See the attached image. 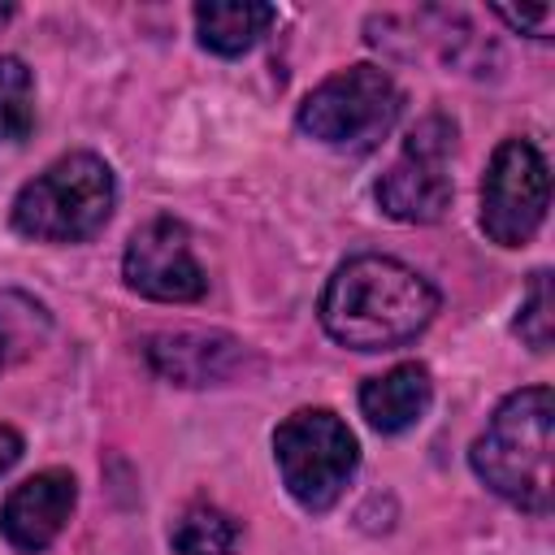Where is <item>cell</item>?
Listing matches in <instances>:
<instances>
[{
  "label": "cell",
  "mask_w": 555,
  "mask_h": 555,
  "mask_svg": "<svg viewBox=\"0 0 555 555\" xmlns=\"http://www.w3.org/2000/svg\"><path fill=\"white\" fill-rule=\"evenodd\" d=\"M434 282L395 256H351L321 291V325L351 351L403 347L434 321Z\"/></svg>",
  "instance_id": "cell-1"
},
{
  "label": "cell",
  "mask_w": 555,
  "mask_h": 555,
  "mask_svg": "<svg viewBox=\"0 0 555 555\" xmlns=\"http://www.w3.org/2000/svg\"><path fill=\"white\" fill-rule=\"evenodd\" d=\"M551 442H555L551 386H525L494 408V416L486 421V429L468 451V464L499 499L516 503L520 512L546 516L555 503Z\"/></svg>",
  "instance_id": "cell-2"
},
{
  "label": "cell",
  "mask_w": 555,
  "mask_h": 555,
  "mask_svg": "<svg viewBox=\"0 0 555 555\" xmlns=\"http://www.w3.org/2000/svg\"><path fill=\"white\" fill-rule=\"evenodd\" d=\"M117 182L104 156L65 152L13 195V230L35 243H87L104 230Z\"/></svg>",
  "instance_id": "cell-3"
},
{
  "label": "cell",
  "mask_w": 555,
  "mask_h": 555,
  "mask_svg": "<svg viewBox=\"0 0 555 555\" xmlns=\"http://www.w3.org/2000/svg\"><path fill=\"white\" fill-rule=\"evenodd\" d=\"M273 460L304 512H330L356 477L360 447L347 421L330 408H299L273 429Z\"/></svg>",
  "instance_id": "cell-4"
},
{
  "label": "cell",
  "mask_w": 555,
  "mask_h": 555,
  "mask_svg": "<svg viewBox=\"0 0 555 555\" xmlns=\"http://www.w3.org/2000/svg\"><path fill=\"white\" fill-rule=\"evenodd\" d=\"M403 95L382 65H347L299 104V130L325 147H373L399 117Z\"/></svg>",
  "instance_id": "cell-5"
},
{
  "label": "cell",
  "mask_w": 555,
  "mask_h": 555,
  "mask_svg": "<svg viewBox=\"0 0 555 555\" xmlns=\"http://www.w3.org/2000/svg\"><path fill=\"white\" fill-rule=\"evenodd\" d=\"M451 147H455V126L442 113L421 117L408 130L403 152L377 178L373 195L382 212L408 225H434L451 204V173H447Z\"/></svg>",
  "instance_id": "cell-6"
},
{
  "label": "cell",
  "mask_w": 555,
  "mask_h": 555,
  "mask_svg": "<svg viewBox=\"0 0 555 555\" xmlns=\"http://www.w3.org/2000/svg\"><path fill=\"white\" fill-rule=\"evenodd\" d=\"M551 204V173L529 139H503L481 178V230L499 247H525Z\"/></svg>",
  "instance_id": "cell-7"
},
{
  "label": "cell",
  "mask_w": 555,
  "mask_h": 555,
  "mask_svg": "<svg viewBox=\"0 0 555 555\" xmlns=\"http://www.w3.org/2000/svg\"><path fill=\"white\" fill-rule=\"evenodd\" d=\"M121 278L143 299H160V304H195L208 291V278L191 251V234L173 217H156L130 234L121 256Z\"/></svg>",
  "instance_id": "cell-8"
},
{
  "label": "cell",
  "mask_w": 555,
  "mask_h": 555,
  "mask_svg": "<svg viewBox=\"0 0 555 555\" xmlns=\"http://www.w3.org/2000/svg\"><path fill=\"white\" fill-rule=\"evenodd\" d=\"M78 503L74 473L65 468H43L26 481H17L4 503H0V533L17 551H43L61 538L69 525V512Z\"/></svg>",
  "instance_id": "cell-9"
},
{
  "label": "cell",
  "mask_w": 555,
  "mask_h": 555,
  "mask_svg": "<svg viewBox=\"0 0 555 555\" xmlns=\"http://www.w3.org/2000/svg\"><path fill=\"white\" fill-rule=\"evenodd\" d=\"M143 356L156 377L178 386H212L234 377V369L247 360V347L225 334H152L143 343Z\"/></svg>",
  "instance_id": "cell-10"
},
{
  "label": "cell",
  "mask_w": 555,
  "mask_h": 555,
  "mask_svg": "<svg viewBox=\"0 0 555 555\" xmlns=\"http://www.w3.org/2000/svg\"><path fill=\"white\" fill-rule=\"evenodd\" d=\"M429 399H434V382H429V369L416 360H403L360 386V412L377 434L412 429L429 412Z\"/></svg>",
  "instance_id": "cell-11"
},
{
  "label": "cell",
  "mask_w": 555,
  "mask_h": 555,
  "mask_svg": "<svg viewBox=\"0 0 555 555\" xmlns=\"http://www.w3.org/2000/svg\"><path fill=\"white\" fill-rule=\"evenodd\" d=\"M278 9L273 4H251V0H204L195 4V30L199 43L217 56H243L256 48V39L273 26Z\"/></svg>",
  "instance_id": "cell-12"
},
{
  "label": "cell",
  "mask_w": 555,
  "mask_h": 555,
  "mask_svg": "<svg viewBox=\"0 0 555 555\" xmlns=\"http://www.w3.org/2000/svg\"><path fill=\"white\" fill-rule=\"evenodd\" d=\"M238 542V520L217 503H186L169 529V546L178 555H230Z\"/></svg>",
  "instance_id": "cell-13"
},
{
  "label": "cell",
  "mask_w": 555,
  "mask_h": 555,
  "mask_svg": "<svg viewBox=\"0 0 555 555\" xmlns=\"http://www.w3.org/2000/svg\"><path fill=\"white\" fill-rule=\"evenodd\" d=\"M35 126V82L22 56H0V139H26Z\"/></svg>",
  "instance_id": "cell-14"
},
{
  "label": "cell",
  "mask_w": 555,
  "mask_h": 555,
  "mask_svg": "<svg viewBox=\"0 0 555 555\" xmlns=\"http://www.w3.org/2000/svg\"><path fill=\"white\" fill-rule=\"evenodd\" d=\"M516 334L533 351H551V338H555V295H551V273L546 269H538L529 278V291H525V304H520V317H516Z\"/></svg>",
  "instance_id": "cell-15"
},
{
  "label": "cell",
  "mask_w": 555,
  "mask_h": 555,
  "mask_svg": "<svg viewBox=\"0 0 555 555\" xmlns=\"http://www.w3.org/2000/svg\"><path fill=\"white\" fill-rule=\"evenodd\" d=\"M507 26L516 30H529L533 39H546L551 35V22H555V9L551 4H538V9H494Z\"/></svg>",
  "instance_id": "cell-16"
},
{
  "label": "cell",
  "mask_w": 555,
  "mask_h": 555,
  "mask_svg": "<svg viewBox=\"0 0 555 555\" xmlns=\"http://www.w3.org/2000/svg\"><path fill=\"white\" fill-rule=\"evenodd\" d=\"M9 308H13V295H0V369H4L9 347L17 338V312H9Z\"/></svg>",
  "instance_id": "cell-17"
},
{
  "label": "cell",
  "mask_w": 555,
  "mask_h": 555,
  "mask_svg": "<svg viewBox=\"0 0 555 555\" xmlns=\"http://www.w3.org/2000/svg\"><path fill=\"white\" fill-rule=\"evenodd\" d=\"M22 451H26L22 434H17L13 425H0V473H9V468L22 460Z\"/></svg>",
  "instance_id": "cell-18"
},
{
  "label": "cell",
  "mask_w": 555,
  "mask_h": 555,
  "mask_svg": "<svg viewBox=\"0 0 555 555\" xmlns=\"http://www.w3.org/2000/svg\"><path fill=\"white\" fill-rule=\"evenodd\" d=\"M9 17H13V9H9V4H0V26H4Z\"/></svg>",
  "instance_id": "cell-19"
}]
</instances>
